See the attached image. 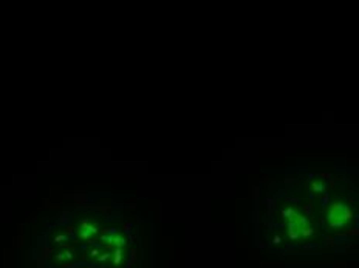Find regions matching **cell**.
Masks as SVG:
<instances>
[{"label": "cell", "instance_id": "1", "mask_svg": "<svg viewBox=\"0 0 359 268\" xmlns=\"http://www.w3.org/2000/svg\"><path fill=\"white\" fill-rule=\"evenodd\" d=\"M351 217V211L342 203H336L331 206L330 212H328V218L331 220V225L333 226H340L344 220Z\"/></svg>", "mask_w": 359, "mask_h": 268}]
</instances>
